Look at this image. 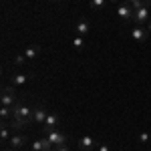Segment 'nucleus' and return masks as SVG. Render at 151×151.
Listing matches in <instances>:
<instances>
[{"mask_svg": "<svg viewBox=\"0 0 151 151\" xmlns=\"http://www.w3.org/2000/svg\"><path fill=\"white\" fill-rule=\"evenodd\" d=\"M131 38H133L137 45H143V42H147V38H149V30H147V26L135 24V26L131 28Z\"/></svg>", "mask_w": 151, "mask_h": 151, "instance_id": "obj_3", "label": "nucleus"}, {"mask_svg": "<svg viewBox=\"0 0 151 151\" xmlns=\"http://www.w3.org/2000/svg\"><path fill=\"white\" fill-rule=\"evenodd\" d=\"M38 55H40V48L36 47V45H30V47L24 50V57L28 58V60H35V58L38 57Z\"/></svg>", "mask_w": 151, "mask_h": 151, "instance_id": "obj_13", "label": "nucleus"}, {"mask_svg": "<svg viewBox=\"0 0 151 151\" xmlns=\"http://www.w3.org/2000/svg\"><path fill=\"white\" fill-rule=\"evenodd\" d=\"M0 119L6 123L8 119H12V107H4V105H0Z\"/></svg>", "mask_w": 151, "mask_h": 151, "instance_id": "obj_14", "label": "nucleus"}, {"mask_svg": "<svg viewBox=\"0 0 151 151\" xmlns=\"http://www.w3.org/2000/svg\"><path fill=\"white\" fill-rule=\"evenodd\" d=\"M30 151H45V143H42V139H35L32 141Z\"/></svg>", "mask_w": 151, "mask_h": 151, "instance_id": "obj_17", "label": "nucleus"}, {"mask_svg": "<svg viewBox=\"0 0 151 151\" xmlns=\"http://www.w3.org/2000/svg\"><path fill=\"white\" fill-rule=\"evenodd\" d=\"M14 103H16V87H12V85L2 87L0 105H4V107H14Z\"/></svg>", "mask_w": 151, "mask_h": 151, "instance_id": "obj_1", "label": "nucleus"}, {"mask_svg": "<svg viewBox=\"0 0 151 151\" xmlns=\"http://www.w3.org/2000/svg\"><path fill=\"white\" fill-rule=\"evenodd\" d=\"M45 137H48V141L55 145V147H60V145H67V141H69V137L65 135V133H60L58 129H55V131H48V133H45Z\"/></svg>", "mask_w": 151, "mask_h": 151, "instance_id": "obj_6", "label": "nucleus"}, {"mask_svg": "<svg viewBox=\"0 0 151 151\" xmlns=\"http://www.w3.org/2000/svg\"><path fill=\"white\" fill-rule=\"evenodd\" d=\"M10 137H12V135H10V125L2 121V125H0V139L4 141V143H8Z\"/></svg>", "mask_w": 151, "mask_h": 151, "instance_id": "obj_12", "label": "nucleus"}, {"mask_svg": "<svg viewBox=\"0 0 151 151\" xmlns=\"http://www.w3.org/2000/svg\"><path fill=\"white\" fill-rule=\"evenodd\" d=\"M95 147V139L91 135H83L81 139L77 141V149L79 151H93Z\"/></svg>", "mask_w": 151, "mask_h": 151, "instance_id": "obj_10", "label": "nucleus"}, {"mask_svg": "<svg viewBox=\"0 0 151 151\" xmlns=\"http://www.w3.org/2000/svg\"><path fill=\"white\" fill-rule=\"evenodd\" d=\"M60 125V117L57 115V113H48L47 121H45V125H42V129H45V133H48V131H55V129Z\"/></svg>", "mask_w": 151, "mask_h": 151, "instance_id": "obj_7", "label": "nucleus"}, {"mask_svg": "<svg viewBox=\"0 0 151 151\" xmlns=\"http://www.w3.org/2000/svg\"><path fill=\"white\" fill-rule=\"evenodd\" d=\"M73 47L77 48V50H83V48H85V36L75 35V38H73Z\"/></svg>", "mask_w": 151, "mask_h": 151, "instance_id": "obj_15", "label": "nucleus"}, {"mask_svg": "<svg viewBox=\"0 0 151 151\" xmlns=\"http://www.w3.org/2000/svg\"><path fill=\"white\" fill-rule=\"evenodd\" d=\"M47 117H48V111H47V107H45L42 103H36L35 107H32V123H36V125H45Z\"/></svg>", "mask_w": 151, "mask_h": 151, "instance_id": "obj_4", "label": "nucleus"}, {"mask_svg": "<svg viewBox=\"0 0 151 151\" xmlns=\"http://www.w3.org/2000/svg\"><path fill=\"white\" fill-rule=\"evenodd\" d=\"M99 151H111V149H109V145H99Z\"/></svg>", "mask_w": 151, "mask_h": 151, "instance_id": "obj_21", "label": "nucleus"}, {"mask_svg": "<svg viewBox=\"0 0 151 151\" xmlns=\"http://www.w3.org/2000/svg\"><path fill=\"white\" fill-rule=\"evenodd\" d=\"M24 143H26V135H22V133H18V131H14L12 133L10 141H8V145H10V149H20V147H24Z\"/></svg>", "mask_w": 151, "mask_h": 151, "instance_id": "obj_9", "label": "nucleus"}, {"mask_svg": "<svg viewBox=\"0 0 151 151\" xmlns=\"http://www.w3.org/2000/svg\"><path fill=\"white\" fill-rule=\"evenodd\" d=\"M145 4L149 6V12H151V0H145Z\"/></svg>", "mask_w": 151, "mask_h": 151, "instance_id": "obj_24", "label": "nucleus"}, {"mask_svg": "<svg viewBox=\"0 0 151 151\" xmlns=\"http://www.w3.org/2000/svg\"><path fill=\"white\" fill-rule=\"evenodd\" d=\"M75 30H77L79 36H87V35H91L93 26H91V22L87 18H81V20H77V24H75Z\"/></svg>", "mask_w": 151, "mask_h": 151, "instance_id": "obj_8", "label": "nucleus"}, {"mask_svg": "<svg viewBox=\"0 0 151 151\" xmlns=\"http://www.w3.org/2000/svg\"><path fill=\"white\" fill-rule=\"evenodd\" d=\"M139 141H141V143H147V141H151V133H139Z\"/></svg>", "mask_w": 151, "mask_h": 151, "instance_id": "obj_19", "label": "nucleus"}, {"mask_svg": "<svg viewBox=\"0 0 151 151\" xmlns=\"http://www.w3.org/2000/svg\"><path fill=\"white\" fill-rule=\"evenodd\" d=\"M117 16H119V20H121V22H133L135 10H133V6H131V4L121 2V4H117Z\"/></svg>", "mask_w": 151, "mask_h": 151, "instance_id": "obj_2", "label": "nucleus"}, {"mask_svg": "<svg viewBox=\"0 0 151 151\" xmlns=\"http://www.w3.org/2000/svg\"><path fill=\"white\" fill-rule=\"evenodd\" d=\"M151 20V12H149V6H141L135 10V16H133V22L135 24H141V26H147V22Z\"/></svg>", "mask_w": 151, "mask_h": 151, "instance_id": "obj_5", "label": "nucleus"}, {"mask_svg": "<svg viewBox=\"0 0 151 151\" xmlns=\"http://www.w3.org/2000/svg\"><path fill=\"white\" fill-rule=\"evenodd\" d=\"M107 2H109V4H121L123 0H107Z\"/></svg>", "mask_w": 151, "mask_h": 151, "instance_id": "obj_22", "label": "nucleus"}, {"mask_svg": "<svg viewBox=\"0 0 151 151\" xmlns=\"http://www.w3.org/2000/svg\"><path fill=\"white\" fill-rule=\"evenodd\" d=\"M89 4H91L93 10H103L105 6H107V0H91Z\"/></svg>", "mask_w": 151, "mask_h": 151, "instance_id": "obj_16", "label": "nucleus"}, {"mask_svg": "<svg viewBox=\"0 0 151 151\" xmlns=\"http://www.w3.org/2000/svg\"><path fill=\"white\" fill-rule=\"evenodd\" d=\"M28 75H24V73H12L10 75V85L12 87H24L26 83H28Z\"/></svg>", "mask_w": 151, "mask_h": 151, "instance_id": "obj_11", "label": "nucleus"}, {"mask_svg": "<svg viewBox=\"0 0 151 151\" xmlns=\"http://www.w3.org/2000/svg\"><path fill=\"white\" fill-rule=\"evenodd\" d=\"M50 2H58V0H50Z\"/></svg>", "mask_w": 151, "mask_h": 151, "instance_id": "obj_27", "label": "nucleus"}, {"mask_svg": "<svg viewBox=\"0 0 151 151\" xmlns=\"http://www.w3.org/2000/svg\"><path fill=\"white\" fill-rule=\"evenodd\" d=\"M2 151H14V149H2Z\"/></svg>", "mask_w": 151, "mask_h": 151, "instance_id": "obj_26", "label": "nucleus"}, {"mask_svg": "<svg viewBox=\"0 0 151 151\" xmlns=\"http://www.w3.org/2000/svg\"><path fill=\"white\" fill-rule=\"evenodd\" d=\"M147 30H149V35H151V20L147 22Z\"/></svg>", "mask_w": 151, "mask_h": 151, "instance_id": "obj_25", "label": "nucleus"}, {"mask_svg": "<svg viewBox=\"0 0 151 151\" xmlns=\"http://www.w3.org/2000/svg\"><path fill=\"white\" fill-rule=\"evenodd\" d=\"M55 151H70L69 145H60V147H55Z\"/></svg>", "mask_w": 151, "mask_h": 151, "instance_id": "obj_20", "label": "nucleus"}, {"mask_svg": "<svg viewBox=\"0 0 151 151\" xmlns=\"http://www.w3.org/2000/svg\"><path fill=\"white\" fill-rule=\"evenodd\" d=\"M26 60H28V58L24 57V55H16V57L12 58V65H14V67H22Z\"/></svg>", "mask_w": 151, "mask_h": 151, "instance_id": "obj_18", "label": "nucleus"}, {"mask_svg": "<svg viewBox=\"0 0 151 151\" xmlns=\"http://www.w3.org/2000/svg\"><path fill=\"white\" fill-rule=\"evenodd\" d=\"M123 2H127V4H131V6H133V4H135L137 0H123Z\"/></svg>", "mask_w": 151, "mask_h": 151, "instance_id": "obj_23", "label": "nucleus"}]
</instances>
